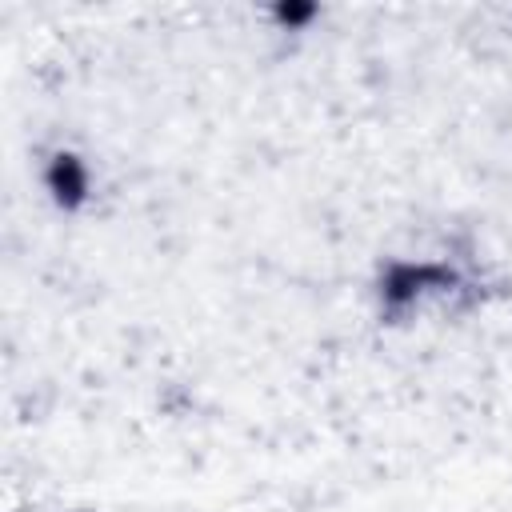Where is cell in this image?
I'll return each instance as SVG.
<instances>
[{
	"mask_svg": "<svg viewBox=\"0 0 512 512\" xmlns=\"http://www.w3.org/2000/svg\"><path fill=\"white\" fill-rule=\"evenodd\" d=\"M48 188L56 192V200L64 208L80 204L84 200V188H88V176H84V164L76 156H56L52 168H48Z\"/></svg>",
	"mask_w": 512,
	"mask_h": 512,
	"instance_id": "6da1fadb",
	"label": "cell"
},
{
	"mask_svg": "<svg viewBox=\"0 0 512 512\" xmlns=\"http://www.w3.org/2000/svg\"><path fill=\"white\" fill-rule=\"evenodd\" d=\"M308 12H312V8H280V16H284V20H304Z\"/></svg>",
	"mask_w": 512,
	"mask_h": 512,
	"instance_id": "7a4b0ae2",
	"label": "cell"
}]
</instances>
